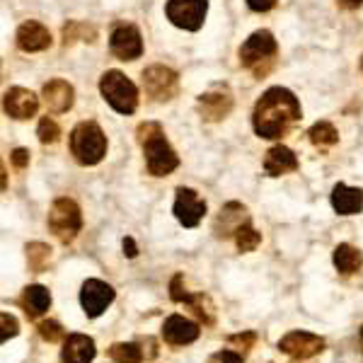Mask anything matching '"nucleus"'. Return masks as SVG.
<instances>
[{"instance_id":"a211bd4d","label":"nucleus","mask_w":363,"mask_h":363,"mask_svg":"<svg viewBox=\"0 0 363 363\" xmlns=\"http://www.w3.org/2000/svg\"><path fill=\"white\" fill-rule=\"evenodd\" d=\"M18 47L22 49V51H27V54L44 51V49L51 47V35H49V30L44 25H39V22L30 20V22H25V25H20V30H18Z\"/></svg>"},{"instance_id":"0eeeda50","label":"nucleus","mask_w":363,"mask_h":363,"mask_svg":"<svg viewBox=\"0 0 363 363\" xmlns=\"http://www.w3.org/2000/svg\"><path fill=\"white\" fill-rule=\"evenodd\" d=\"M209 0H167L165 15L175 27L187 32H197L204 27Z\"/></svg>"},{"instance_id":"f03ea898","label":"nucleus","mask_w":363,"mask_h":363,"mask_svg":"<svg viewBox=\"0 0 363 363\" xmlns=\"http://www.w3.org/2000/svg\"><path fill=\"white\" fill-rule=\"evenodd\" d=\"M136 136L138 143L143 145L145 165H148V172L153 177H167L170 172H175L180 167V158L172 150V145L167 143L165 131L158 121H145V124H141Z\"/></svg>"},{"instance_id":"4468645a","label":"nucleus","mask_w":363,"mask_h":363,"mask_svg":"<svg viewBox=\"0 0 363 363\" xmlns=\"http://www.w3.org/2000/svg\"><path fill=\"white\" fill-rule=\"evenodd\" d=\"M199 325L182 315H170L163 325V339L172 346H187L199 339Z\"/></svg>"},{"instance_id":"f8f14e48","label":"nucleus","mask_w":363,"mask_h":363,"mask_svg":"<svg viewBox=\"0 0 363 363\" xmlns=\"http://www.w3.org/2000/svg\"><path fill=\"white\" fill-rule=\"evenodd\" d=\"M109 49L119 61H136L143 54L141 32L133 25H119L109 37Z\"/></svg>"},{"instance_id":"412c9836","label":"nucleus","mask_w":363,"mask_h":363,"mask_svg":"<svg viewBox=\"0 0 363 363\" xmlns=\"http://www.w3.org/2000/svg\"><path fill=\"white\" fill-rule=\"evenodd\" d=\"M293 170H298V158H295V153L290 148H286V145H273L269 153H266L264 172L269 177H281Z\"/></svg>"},{"instance_id":"a878e982","label":"nucleus","mask_w":363,"mask_h":363,"mask_svg":"<svg viewBox=\"0 0 363 363\" xmlns=\"http://www.w3.org/2000/svg\"><path fill=\"white\" fill-rule=\"evenodd\" d=\"M187 305L194 310V315L199 317V320H204V325H214L216 315H214V303L209 300V295L204 293H192L187 300Z\"/></svg>"},{"instance_id":"9d476101","label":"nucleus","mask_w":363,"mask_h":363,"mask_svg":"<svg viewBox=\"0 0 363 363\" xmlns=\"http://www.w3.org/2000/svg\"><path fill=\"white\" fill-rule=\"evenodd\" d=\"M114 295L116 293L109 283L99 281V278H87L80 290V305H82V310H85V315L94 320V317H99L111 303H114Z\"/></svg>"},{"instance_id":"1a4fd4ad","label":"nucleus","mask_w":363,"mask_h":363,"mask_svg":"<svg viewBox=\"0 0 363 363\" xmlns=\"http://www.w3.org/2000/svg\"><path fill=\"white\" fill-rule=\"evenodd\" d=\"M143 87L145 92L150 94L158 102H167L177 94V73L172 68H165V66H150V68L143 70Z\"/></svg>"},{"instance_id":"f3484780","label":"nucleus","mask_w":363,"mask_h":363,"mask_svg":"<svg viewBox=\"0 0 363 363\" xmlns=\"http://www.w3.org/2000/svg\"><path fill=\"white\" fill-rule=\"evenodd\" d=\"M44 104L51 114H63L73 107V99H75V92H73V85H68L66 80H49L42 90Z\"/></svg>"},{"instance_id":"39448f33","label":"nucleus","mask_w":363,"mask_h":363,"mask_svg":"<svg viewBox=\"0 0 363 363\" xmlns=\"http://www.w3.org/2000/svg\"><path fill=\"white\" fill-rule=\"evenodd\" d=\"M49 230L54 233L61 242H70L82 228V214L80 206L73 199H56L51 211H49Z\"/></svg>"},{"instance_id":"6ab92c4d","label":"nucleus","mask_w":363,"mask_h":363,"mask_svg":"<svg viewBox=\"0 0 363 363\" xmlns=\"http://www.w3.org/2000/svg\"><path fill=\"white\" fill-rule=\"evenodd\" d=\"M94 359V342L87 334H70L63 342L61 363H92Z\"/></svg>"},{"instance_id":"ddd939ff","label":"nucleus","mask_w":363,"mask_h":363,"mask_svg":"<svg viewBox=\"0 0 363 363\" xmlns=\"http://www.w3.org/2000/svg\"><path fill=\"white\" fill-rule=\"evenodd\" d=\"M206 216V201L194 189L180 187L175 197V218L184 228H197L201 218Z\"/></svg>"},{"instance_id":"c85d7f7f","label":"nucleus","mask_w":363,"mask_h":363,"mask_svg":"<svg viewBox=\"0 0 363 363\" xmlns=\"http://www.w3.org/2000/svg\"><path fill=\"white\" fill-rule=\"evenodd\" d=\"M82 37H90L94 42V30H92V27L82 25V22H68V25L63 27V44H66V47L73 44V42H78V39H82Z\"/></svg>"},{"instance_id":"e433bc0d","label":"nucleus","mask_w":363,"mask_h":363,"mask_svg":"<svg viewBox=\"0 0 363 363\" xmlns=\"http://www.w3.org/2000/svg\"><path fill=\"white\" fill-rule=\"evenodd\" d=\"M247 5L254 13H266V10H271L276 5V0H247Z\"/></svg>"},{"instance_id":"72a5a7b5","label":"nucleus","mask_w":363,"mask_h":363,"mask_svg":"<svg viewBox=\"0 0 363 363\" xmlns=\"http://www.w3.org/2000/svg\"><path fill=\"white\" fill-rule=\"evenodd\" d=\"M209 363H245V361H242V354L228 349V351H218Z\"/></svg>"},{"instance_id":"4be33fe9","label":"nucleus","mask_w":363,"mask_h":363,"mask_svg":"<svg viewBox=\"0 0 363 363\" xmlns=\"http://www.w3.org/2000/svg\"><path fill=\"white\" fill-rule=\"evenodd\" d=\"M22 308L30 317H39L44 315L49 308H51V293H49V288L39 286V283H32V286L25 288V293H22Z\"/></svg>"},{"instance_id":"dca6fc26","label":"nucleus","mask_w":363,"mask_h":363,"mask_svg":"<svg viewBox=\"0 0 363 363\" xmlns=\"http://www.w3.org/2000/svg\"><path fill=\"white\" fill-rule=\"evenodd\" d=\"M39 109V99L32 90H25V87H13V90L5 92V111L13 119H30L35 116Z\"/></svg>"},{"instance_id":"7ed1b4c3","label":"nucleus","mask_w":363,"mask_h":363,"mask_svg":"<svg viewBox=\"0 0 363 363\" xmlns=\"http://www.w3.org/2000/svg\"><path fill=\"white\" fill-rule=\"evenodd\" d=\"M70 153L80 165H97L107 155V136L94 121H82L70 131Z\"/></svg>"},{"instance_id":"b1692460","label":"nucleus","mask_w":363,"mask_h":363,"mask_svg":"<svg viewBox=\"0 0 363 363\" xmlns=\"http://www.w3.org/2000/svg\"><path fill=\"white\" fill-rule=\"evenodd\" d=\"M109 359L114 363H143L145 354L141 349V344L136 342H119L109 346Z\"/></svg>"},{"instance_id":"393cba45","label":"nucleus","mask_w":363,"mask_h":363,"mask_svg":"<svg viewBox=\"0 0 363 363\" xmlns=\"http://www.w3.org/2000/svg\"><path fill=\"white\" fill-rule=\"evenodd\" d=\"M308 136H310V143L317 145V148H329V145H334L339 141L337 128L329 124V121H317V124L308 131Z\"/></svg>"},{"instance_id":"2f4dec72","label":"nucleus","mask_w":363,"mask_h":363,"mask_svg":"<svg viewBox=\"0 0 363 363\" xmlns=\"http://www.w3.org/2000/svg\"><path fill=\"white\" fill-rule=\"evenodd\" d=\"M189 290L187 286H184V276L182 273H177L175 278H172V283H170V298L175 300V303H187L189 300Z\"/></svg>"},{"instance_id":"4c0bfd02","label":"nucleus","mask_w":363,"mask_h":363,"mask_svg":"<svg viewBox=\"0 0 363 363\" xmlns=\"http://www.w3.org/2000/svg\"><path fill=\"white\" fill-rule=\"evenodd\" d=\"M124 254L131 257V259L138 254V247H136V242H133V238H124Z\"/></svg>"},{"instance_id":"bb28decb","label":"nucleus","mask_w":363,"mask_h":363,"mask_svg":"<svg viewBox=\"0 0 363 363\" xmlns=\"http://www.w3.org/2000/svg\"><path fill=\"white\" fill-rule=\"evenodd\" d=\"M27 262H30L32 271H42L44 266L51 262V247L44 242H32L27 245Z\"/></svg>"},{"instance_id":"7c9ffc66","label":"nucleus","mask_w":363,"mask_h":363,"mask_svg":"<svg viewBox=\"0 0 363 363\" xmlns=\"http://www.w3.org/2000/svg\"><path fill=\"white\" fill-rule=\"evenodd\" d=\"M39 334H42L47 342H61V339H63V327L54 320H44L39 322Z\"/></svg>"},{"instance_id":"58836bf2","label":"nucleus","mask_w":363,"mask_h":363,"mask_svg":"<svg viewBox=\"0 0 363 363\" xmlns=\"http://www.w3.org/2000/svg\"><path fill=\"white\" fill-rule=\"evenodd\" d=\"M339 5H342V8H346V10H359L361 5H363V0H337Z\"/></svg>"},{"instance_id":"a19ab883","label":"nucleus","mask_w":363,"mask_h":363,"mask_svg":"<svg viewBox=\"0 0 363 363\" xmlns=\"http://www.w3.org/2000/svg\"><path fill=\"white\" fill-rule=\"evenodd\" d=\"M361 66H363V61H361Z\"/></svg>"},{"instance_id":"6e6552de","label":"nucleus","mask_w":363,"mask_h":363,"mask_svg":"<svg viewBox=\"0 0 363 363\" xmlns=\"http://www.w3.org/2000/svg\"><path fill=\"white\" fill-rule=\"evenodd\" d=\"M278 349H281L286 356H290V359L305 361V359H312V356L325 351V339L317 337V334H312V332L293 329V332H288L286 337H281Z\"/></svg>"},{"instance_id":"ea45409f","label":"nucleus","mask_w":363,"mask_h":363,"mask_svg":"<svg viewBox=\"0 0 363 363\" xmlns=\"http://www.w3.org/2000/svg\"><path fill=\"white\" fill-rule=\"evenodd\" d=\"M359 339H361V351H363V327H361V334H359Z\"/></svg>"},{"instance_id":"9b49d317","label":"nucleus","mask_w":363,"mask_h":363,"mask_svg":"<svg viewBox=\"0 0 363 363\" xmlns=\"http://www.w3.org/2000/svg\"><path fill=\"white\" fill-rule=\"evenodd\" d=\"M201 119L206 121H221L233 111V92L228 85H214L209 92H204L197 102Z\"/></svg>"},{"instance_id":"423d86ee","label":"nucleus","mask_w":363,"mask_h":363,"mask_svg":"<svg viewBox=\"0 0 363 363\" xmlns=\"http://www.w3.org/2000/svg\"><path fill=\"white\" fill-rule=\"evenodd\" d=\"M276 39L269 30H259L254 35H250L245 39V44L240 47V63L245 68H252L257 75L264 73L262 63H271L273 56H276Z\"/></svg>"},{"instance_id":"20e7f679","label":"nucleus","mask_w":363,"mask_h":363,"mask_svg":"<svg viewBox=\"0 0 363 363\" xmlns=\"http://www.w3.org/2000/svg\"><path fill=\"white\" fill-rule=\"evenodd\" d=\"M99 92L119 114H133L138 107V87L119 70H107L99 80Z\"/></svg>"},{"instance_id":"cd10ccee","label":"nucleus","mask_w":363,"mask_h":363,"mask_svg":"<svg viewBox=\"0 0 363 363\" xmlns=\"http://www.w3.org/2000/svg\"><path fill=\"white\" fill-rule=\"evenodd\" d=\"M259 242H262V235L254 230L252 226H250V223L235 233V245H238L240 252H252V250L259 247Z\"/></svg>"},{"instance_id":"5701e85b","label":"nucleus","mask_w":363,"mask_h":363,"mask_svg":"<svg viewBox=\"0 0 363 363\" xmlns=\"http://www.w3.org/2000/svg\"><path fill=\"white\" fill-rule=\"evenodd\" d=\"M334 266H337V271L339 273H346V276H349V273H356L361 269V264H363V254H361V250H356L354 245H346V242H342V245H337V247H334Z\"/></svg>"},{"instance_id":"aec40b11","label":"nucleus","mask_w":363,"mask_h":363,"mask_svg":"<svg viewBox=\"0 0 363 363\" xmlns=\"http://www.w3.org/2000/svg\"><path fill=\"white\" fill-rule=\"evenodd\" d=\"M332 209L339 216H356L363 211V192L356 187H346V184H337L332 189Z\"/></svg>"},{"instance_id":"2eb2a0df","label":"nucleus","mask_w":363,"mask_h":363,"mask_svg":"<svg viewBox=\"0 0 363 363\" xmlns=\"http://www.w3.org/2000/svg\"><path fill=\"white\" fill-rule=\"evenodd\" d=\"M250 223V216H247V209H245L242 204H238V201H230V204H226L221 209V214L216 218V235L218 238H235V233L240 230L242 226H247Z\"/></svg>"},{"instance_id":"473e14b6","label":"nucleus","mask_w":363,"mask_h":363,"mask_svg":"<svg viewBox=\"0 0 363 363\" xmlns=\"http://www.w3.org/2000/svg\"><path fill=\"white\" fill-rule=\"evenodd\" d=\"M0 322H3V344L8 342V339H13V337H18V332H20V322L15 320L10 312H3L0 315Z\"/></svg>"},{"instance_id":"c9c22d12","label":"nucleus","mask_w":363,"mask_h":363,"mask_svg":"<svg viewBox=\"0 0 363 363\" xmlns=\"http://www.w3.org/2000/svg\"><path fill=\"white\" fill-rule=\"evenodd\" d=\"M10 160H13L15 167H20V170H22V167L30 165V150H27V148H15L13 153H10Z\"/></svg>"},{"instance_id":"f704fd0d","label":"nucleus","mask_w":363,"mask_h":363,"mask_svg":"<svg viewBox=\"0 0 363 363\" xmlns=\"http://www.w3.org/2000/svg\"><path fill=\"white\" fill-rule=\"evenodd\" d=\"M254 342H257V337L252 332H245V334H235V337H230V344H235L238 349H242V351L252 349Z\"/></svg>"},{"instance_id":"f257e3e1","label":"nucleus","mask_w":363,"mask_h":363,"mask_svg":"<svg viewBox=\"0 0 363 363\" xmlns=\"http://www.w3.org/2000/svg\"><path fill=\"white\" fill-rule=\"evenodd\" d=\"M300 119V102L286 87H269L257 102L252 126L259 138H281Z\"/></svg>"},{"instance_id":"c756f323","label":"nucleus","mask_w":363,"mask_h":363,"mask_svg":"<svg viewBox=\"0 0 363 363\" xmlns=\"http://www.w3.org/2000/svg\"><path fill=\"white\" fill-rule=\"evenodd\" d=\"M37 136H39V141H42L44 145L56 143V141H59V136H61V128H59V124H56L54 119L44 116V119L39 121V126H37Z\"/></svg>"}]
</instances>
